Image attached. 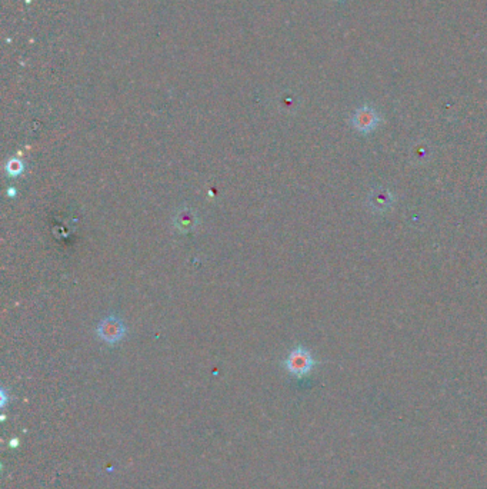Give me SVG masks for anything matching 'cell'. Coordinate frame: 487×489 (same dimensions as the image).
I'll return each mask as SVG.
<instances>
[{"label":"cell","instance_id":"obj_1","mask_svg":"<svg viewBox=\"0 0 487 489\" xmlns=\"http://www.w3.org/2000/svg\"><path fill=\"white\" fill-rule=\"evenodd\" d=\"M284 366L289 370V374L295 375L298 378H303L307 374H310L311 369L316 366V361L313 359V357H311L310 350L298 346L289 354Z\"/></svg>","mask_w":487,"mask_h":489},{"label":"cell","instance_id":"obj_2","mask_svg":"<svg viewBox=\"0 0 487 489\" xmlns=\"http://www.w3.org/2000/svg\"><path fill=\"white\" fill-rule=\"evenodd\" d=\"M97 335L106 343L114 345L121 342L126 335V328L121 318L110 315L105 318L97 326Z\"/></svg>","mask_w":487,"mask_h":489},{"label":"cell","instance_id":"obj_3","mask_svg":"<svg viewBox=\"0 0 487 489\" xmlns=\"http://www.w3.org/2000/svg\"><path fill=\"white\" fill-rule=\"evenodd\" d=\"M379 113L370 106L359 108L355 114L352 116V125L360 133H370L373 132L380 123Z\"/></svg>","mask_w":487,"mask_h":489},{"label":"cell","instance_id":"obj_4","mask_svg":"<svg viewBox=\"0 0 487 489\" xmlns=\"http://www.w3.org/2000/svg\"><path fill=\"white\" fill-rule=\"evenodd\" d=\"M199 225V219L196 212H193L189 208H185L178 212L174 217V226L182 233H189Z\"/></svg>","mask_w":487,"mask_h":489},{"label":"cell","instance_id":"obj_5","mask_svg":"<svg viewBox=\"0 0 487 489\" xmlns=\"http://www.w3.org/2000/svg\"><path fill=\"white\" fill-rule=\"evenodd\" d=\"M370 205H372L376 210H384L392 203V197L391 193L386 190H376L372 193V197H370Z\"/></svg>","mask_w":487,"mask_h":489},{"label":"cell","instance_id":"obj_6","mask_svg":"<svg viewBox=\"0 0 487 489\" xmlns=\"http://www.w3.org/2000/svg\"><path fill=\"white\" fill-rule=\"evenodd\" d=\"M23 170H25V165H23L22 161H19V159H10V161L6 163V172H8L10 176L21 174Z\"/></svg>","mask_w":487,"mask_h":489},{"label":"cell","instance_id":"obj_7","mask_svg":"<svg viewBox=\"0 0 487 489\" xmlns=\"http://www.w3.org/2000/svg\"><path fill=\"white\" fill-rule=\"evenodd\" d=\"M8 194H9V197H14V194H16V190L13 189V188H9V190H8Z\"/></svg>","mask_w":487,"mask_h":489}]
</instances>
